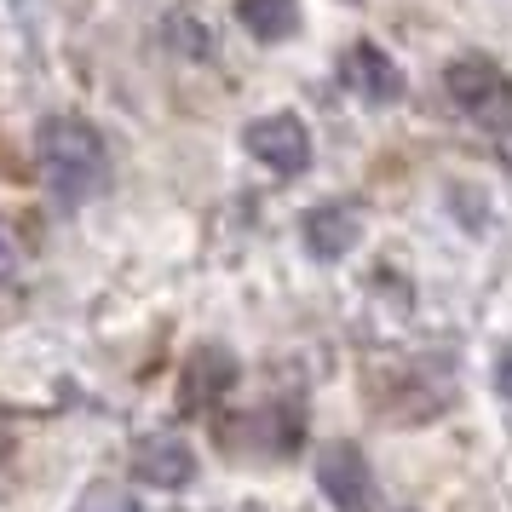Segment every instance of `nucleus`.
Masks as SVG:
<instances>
[{
    "label": "nucleus",
    "mask_w": 512,
    "mask_h": 512,
    "mask_svg": "<svg viewBox=\"0 0 512 512\" xmlns=\"http://www.w3.org/2000/svg\"><path fill=\"white\" fill-rule=\"evenodd\" d=\"M35 156H41V179L64 208L93 202L98 190L110 185V150L98 139L93 121L81 116H47L35 133Z\"/></svg>",
    "instance_id": "1"
},
{
    "label": "nucleus",
    "mask_w": 512,
    "mask_h": 512,
    "mask_svg": "<svg viewBox=\"0 0 512 512\" xmlns=\"http://www.w3.org/2000/svg\"><path fill=\"white\" fill-rule=\"evenodd\" d=\"M133 478H144L156 489H185L196 478V449L179 432H150L133 449Z\"/></svg>",
    "instance_id": "5"
},
{
    "label": "nucleus",
    "mask_w": 512,
    "mask_h": 512,
    "mask_svg": "<svg viewBox=\"0 0 512 512\" xmlns=\"http://www.w3.org/2000/svg\"><path fill=\"white\" fill-rule=\"evenodd\" d=\"M236 18L254 41H288L300 29V0H236Z\"/></svg>",
    "instance_id": "9"
},
{
    "label": "nucleus",
    "mask_w": 512,
    "mask_h": 512,
    "mask_svg": "<svg viewBox=\"0 0 512 512\" xmlns=\"http://www.w3.org/2000/svg\"><path fill=\"white\" fill-rule=\"evenodd\" d=\"M346 81L363 104H397V98H403V70H397L374 41H357V47L346 52Z\"/></svg>",
    "instance_id": "6"
},
{
    "label": "nucleus",
    "mask_w": 512,
    "mask_h": 512,
    "mask_svg": "<svg viewBox=\"0 0 512 512\" xmlns=\"http://www.w3.org/2000/svg\"><path fill=\"white\" fill-rule=\"evenodd\" d=\"M231 380H236V357H231V351L202 346L196 357H190V369H185V403H190V409H202V403H213Z\"/></svg>",
    "instance_id": "8"
},
{
    "label": "nucleus",
    "mask_w": 512,
    "mask_h": 512,
    "mask_svg": "<svg viewBox=\"0 0 512 512\" xmlns=\"http://www.w3.org/2000/svg\"><path fill=\"white\" fill-rule=\"evenodd\" d=\"M242 144H248V156H254L259 167H271L277 179H294V173H305V167H311V133H305V121L288 116V110L248 121Z\"/></svg>",
    "instance_id": "2"
},
{
    "label": "nucleus",
    "mask_w": 512,
    "mask_h": 512,
    "mask_svg": "<svg viewBox=\"0 0 512 512\" xmlns=\"http://www.w3.org/2000/svg\"><path fill=\"white\" fill-rule=\"evenodd\" d=\"M443 87H449V98L461 104L466 116H484L495 98H507V81H501V70H495L489 58H478V52L455 58V64L443 70Z\"/></svg>",
    "instance_id": "7"
},
{
    "label": "nucleus",
    "mask_w": 512,
    "mask_h": 512,
    "mask_svg": "<svg viewBox=\"0 0 512 512\" xmlns=\"http://www.w3.org/2000/svg\"><path fill=\"white\" fill-rule=\"evenodd\" d=\"M495 392L512 397V340H507L501 351H495Z\"/></svg>",
    "instance_id": "11"
},
{
    "label": "nucleus",
    "mask_w": 512,
    "mask_h": 512,
    "mask_svg": "<svg viewBox=\"0 0 512 512\" xmlns=\"http://www.w3.org/2000/svg\"><path fill=\"white\" fill-rule=\"evenodd\" d=\"M70 512H139V501H133L116 478H98V484H87L81 495H75Z\"/></svg>",
    "instance_id": "10"
},
{
    "label": "nucleus",
    "mask_w": 512,
    "mask_h": 512,
    "mask_svg": "<svg viewBox=\"0 0 512 512\" xmlns=\"http://www.w3.org/2000/svg\"><path fill=\"white\" fill-rule=\"evenodd\" d=\"M317 489L340 512L369 507V461H363V449L357 443H323V455H317Z\"/></svg>",
    "instance_id": "4"
},
{
    "label": "nucleus",
    "mask_w": 512,
    "mask_h": 512,
    "mask_svg": "<svg viewBox=\"0 0 512 512\" xmlns=\"http://www.w3.org/2000/svg\"><path fill=\"white\" fill-rule=\"evenodd\" d=\"M300 236H305V254L334 265L363 242V208L357 202H323V208H311L300 219Z\"/></svg>",
    "instance_id": "3"
}]
</instances>
